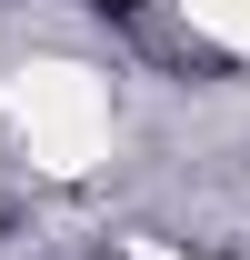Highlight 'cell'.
<instances>
[{
    "label": "cell",
    "mask_w": 250,
    "mask_h": 260,
    "mask_svg": "<svg viewBox=\"0 0 250 260\" xmlns=\"http://www.w3.org/2000/svg\"><path fill=\"white\" fill-rule=\"evenodd\" d=\"M0 120L20 140V160L50 180H80L110 160V80L80 60H20L0 80Z\"/></svg>",
    "instance_id": "cell-1"
},
{
    "label": "cell",
    "mask_w": 250,
    "mask_h": 260,
    "mask_svg": "<svg viewBox=\"0 0 250 260\" xmlns=\"http://www.w3.org/2000/svg\"><path fill=\"white\" fill-rule=\"evenodd\" d=\"M180 20L220 50H250V0H180Z\"/></svg>",
    "instance_id": "cell-2"
}]
</instances>
